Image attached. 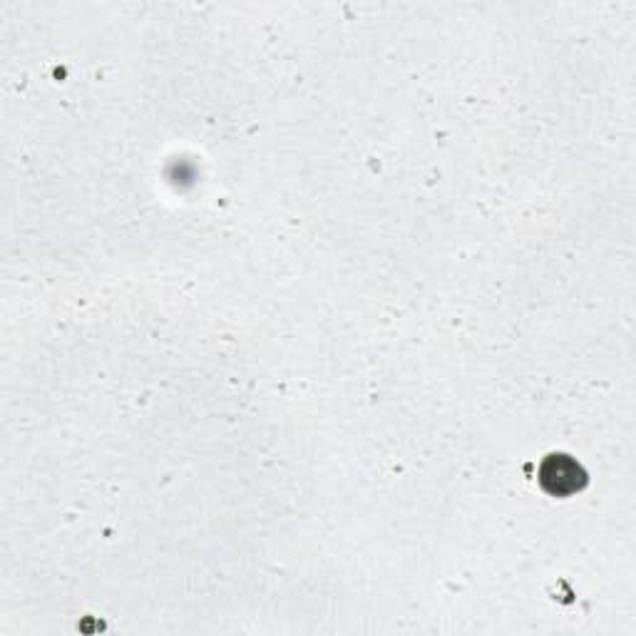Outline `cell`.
Listing matches in <instances>:
<instances>
[{
  "label": "cell",
  "mask_w": 636,
  "mask_h": 636,
  "mask_svg": "<svg viewBox=\"0 0 636 636\" xmlns=\"http://www.w3.org/2000/svg\"><path fill=\"white\" fill-rule=\"evenodd\" d=\"M587 480V475L582 472L570 455H549L540 468V482L549 495L564 497L576 493Z\"/></svg>",
  "instance_id": "obj_1"
}]
</instances>
